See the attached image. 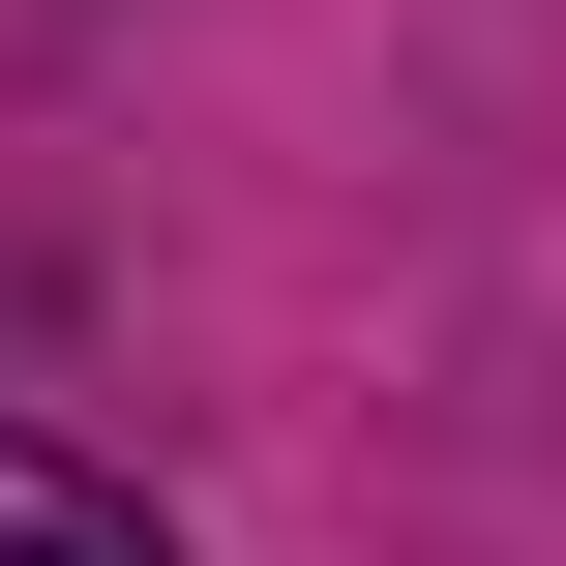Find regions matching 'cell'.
Listing matches in <instances>:
<instances>
[{
	"instance_id": "obj_1",
	"label": "cell",
	"mask_w": 566,
	"mask_h": 566,
	"mask_svg": "<svg viewBox=\"0 0 566 566\" xmlns=\"http://www.w3.org/2000/svg\"><path fill=\"white\" fill-rule=\"evenodd\" d=\"M0 566H179V537H149V507H119V478H60V448H30V418H0Z\"/></svg>"
}]
</instances>
